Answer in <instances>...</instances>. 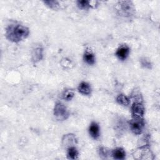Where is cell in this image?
I'll return each mask as SVG.
<instances>
[{
	"label": "cell",
	"mask_w": 160,
	"mask_h": 160,
	"mask_svg": "<svg viewBox=\"0 0 160 160\" xmlns=\"http://www.w3.org/2000/svg\"><path fill=\"white\" fill-rule=\"evenodd\" d=\"M129 48L126 45H121L116 50V56L121 61L125 60L129 54Z\"/></svg>",
	"instance_id": "obj_8"
},
{
	"label": "cell",
	"mask_w": 160,
	"mask_h": 160,
	"mask_svg": "<svg viewBox=\"0 0 160 160\" xmlns=\"http://www.w3.org/2000/svg\"><path fill=\"white\" fill-rule=\"evenodd\" d=\"M116 9L120 16L125 18L133 16L135 12L134 4L131 1H121L118 2Z\"/></svg>",
	"instance_id": "obj_2"
},
{
	"label": "cell",
	"mask_w": 160,
	"mask_h": 160,
	"mask_svg": "<svg viewBox=\"0 0 160 160\" xmlns=\"http://www.w3.org/2000/svg\"><path fill=\"white\" fill-rule=\"evenodd\" d=\"M78 151L74 146H71L68 148L67 158L69 159H76L78 157Z\"/></svg>",
	"instance_id": "obj_14"
},
{
	"label": "cell",
	"mask_w": 160,
	"mask_h": 160,
	"mask_svg": "<svg viewBox=\"0 0 160 160\" xmlns=\"http://www.w3.org/2000/svg\"><path fill=\"white\" fill-rule=\"evenodd\" d=\"M54 115L60 121H64L68 118L69 113L67 108L61 102H57L54 108Z\"/></svg>",
	"instance_id": "obj_4"
},
{
	"label": "cell",
	"mask_w": 160,
	"mask_h": 160,
	"mask_svg": "<svg viewBox=\"0 0 160 160\" xmlns=\"http://www.w3.org/2000/svg\"><path fill=\"white\" fill-rule=\"evenodd\" d=\"M77 5L78 8L81 9H88L91 7V2L86 0H82V1H78Z\"/></svg>",
	"instance_id": "obj_16"
},
{
	"label": "cell",
	"mask_w": 160,
	"mask_h": 160,
	"mask_svg": "<svg viewBox=\"0 0 160 160\" xmlns=\"http://www.w3.org/2000/svg\"><path fill=\"white\" fill-rule=\"evenodd\" d=\"M111 154L114 159H124L126 158V152L124 150L121 148H117L114 149L112 152Z\"/></svg>",
	"instance_id": "obj_12"
},
{
	"label": "cell",
	"mask_w": 160,
	"mask_h": 160,
	"mask_svg": "<svg viewBox=\"0 0 160 160\" xmlns=\"http://www.w3.org/2000/svg\"><path fill=\"white\" fill-rule=\"evenodd\" d=\"M78 91L84 95H89L91 92V88L89 84H88L86 82L82 81L81 82L78 87Z\"/></svg>",
	"instance_id": "obj_10"
},
{
	"label": "cell",
	"mask_w": 160,
	"mask_h": 160,
	"mask_svg": "<svg viewBox=\"0 0 160 160\" xmlns=\"http://www.w3.org/2000/svg\"><path fill=\"white\" fill-rule=\"evenodd\" d=\"M140 62H141V66L144 68L151 69L152 67L151 62L149 61V59H148L146 58H142L140 60Z\"/></svg>",
	"instance_id": "obj_20"
},
{
	"label": "cell",
	"mask_w": 160,
	"mask_h": 160,
	"mask_svg": "<svg viewBox=\"0 0 160 160\" xmlns=\"http://www.w3.org/2000/svg\"><path fill=\"white\" fill-rule=\"evenodd\" d=\"M77 144V139L73 134H65L62 139V144L64 148H69Z\"/></svg>",
	"instance_id": "obj_7"
},
{
	"label": "cell",
	"mask_w": 160,
	"mask_h": 160,
	"mask_svg": "<svg viewBox=\"0 0 160 160\" xmlns=\"http://www.w3.org/2000/svg\"><path fill=\"white\" fill-rule=\"evenodd\" d=\"M129 127L131 131L134 134H140L143 131L144 127V121L142 118L132 119L129 122Z\"/></svg>",
	"instance_id": "obj_5"
},
{
	"label": "cell",
	"mask_w": 160,
	"mask_h": 160,
	"mask_svg": "<svg viewBox=\"0 0 160 160\" xmlns=\"http://www.w3.org/2000/svg\"><path fill=\"white\" fill-rule=\"evenodd\" d=\"M44 2L47 6L54 10H57L60 8V5L57 1H45Z\"/></svg>",
	"instance_id": "obj_18"
},
{
	"label": "cell",
	"mask_w": 160,
	"mask_h": 160,
	"mask_svg": "<svg viewBox=\"0 0 160 160\" xmlns=\"http://www.w3.org/2000/svg\"><path fill=\"white\" fill-rule=\"evenodd\" d=\"M29 34L28 28L20 24H10L6 31V38L13 42H18L25 39L29 36Z\"/></svg>",
	"instance_id": "obj_1"
},
{
	"label": "cell",
	"mask_w": 160,
	"mask_h": 160,
	"mask_svg": "<svg viewBox=\"0 0 160 160\" xmlns=\"http://www.w3.org/2000/svg\"><path fill=\"white\" fill-rule=\"evenodd\" d=\"M74 92L70 89L65 90L62 94V98L67 101H71L74 97Z\"/></svg>",
	"instance_id": "obj_17"
},
{
	"label": "cell",
	"mask_w": 160,
	"mask_h": 160,
	"mask_svg": "<svg viewBox=\"0 0 160 160\" xmlns=\"http://www.w3.org/2000/svg\"><path fill=\"white\" fill-rule=\"evenodd\" d=\"M131 114L132 119H141L144 114L143 104L139 101L134 102L131 106Z\"/></svg>",
	"instance_id": "obj_6"
},
{
	"label": "cell",
	"mask_w": 160,
	"mask_h": 160,
	"mask_svg": "<svg viewBox=\"0 0 160 160\" xmlns=\"http://www.w3.org/2000/svg\"><path fill=\"white\" fill-rule=\"evenodd\" d=\"M116 101L119 104L124 106H127L129 104V99L124 94H119L116 98Z\"/></svg>",
	"instance_id": "obj_15"
},
{
	"label": "cell",
	"mask_w": 160,
	"mask_h": 160,
	"mask_svg": "<svg viewBox=\"0 0 160 160\" xmlns=\"http://www.w3.org/2000/svg\"><path fill=\"white\" fill-rule=\"evenodd\" d=\"M89 132L91 136L94 139H97L99 137V127L96 122H92L91 123L89 127Z\"/></svg>",
	"instance_id": "obj_9"
},
{
	"label": "cell",
	"mask_w": 160,
	"mask_h": 160,
	"mask_svg": "<svg viewBox=\"0 0 160 160\" xmlns=\"http://www.w3.org/2000/svg\"><path fill=\"white\" fill-rule=\"evenodd\" d=\"M83 59L86 63L89 65H92L95 63V56L93 52L89 50H86Z\"/></svg>",
	"instance_id": "obj_11"
},
{
	"label": "cell",
	"mask_w": 160,
	"mask_h": 160,
	"mask_svg": "<svg viewBox=\"0 0 160 160\" xmlns=\"http://www.w3.org/2000/svg\"><path fill=\"white\" fill-rule=\"evenodd\" d=\"M42 52H43V49L41 47L36 48L34 49L32 54V59L34 63L39 62L42 59L43 56Z\"/></svg>",
	"instance_id": "obj_13"
},
{
	"label": "cell",
	"mask_w": 160,
	"mask_h": 160,
	"mask_svg": "<svg viewBox=\"0 0 160 160\" xmlns=\"http://www.w3.org/2000/svg\"><path fill=\"white\" fill-rule=\"evenodd\" d=\"M133 158L136 159H153L154 154L151 149L148 146H142L136 150L132 153Z\"/></svg>",
	"instance_id": "obj_3"
},
{
	"label": "cell",
	"mask_w": 160,
	"mask_h": 160,
	"mask_svg": "<svg viewBox=\"0 0 160 160\" xmlns=\"http://www.w3.org/2000/svg\"><path fill=\"white\" fill-rule=\"evenodd\" d=\"M99 156L102 159H107L109 155V151L105 147H99L98 149Z\"/></svg>",
	"instance_id": "obj_19"
}]
</instances>
